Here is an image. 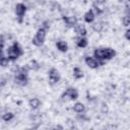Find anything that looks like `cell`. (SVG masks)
<instances>
[{"mask_svg": "<svg viewBox=\"0 0 130 130\" xmlns=\"http://www.w3.org/2000/svg\"><path fill=\"white\" fill-rule=\"evenodd\" d=\"M116 55V52L111 48L96 49L94 51V57L98 60H110Z\"/></svg>", "mask_w": 130, "mask_h": 130, "instance_id": "obj_1", "label": "cell"}, {"mask_svg": "<svg viewBox=\"0 0 130 130\" xmlns=\"http://www.w3.org/2000/svg\"><path fill=\"white\" fill-rule=\"evenodd\" d=\"M27 70H28V67H22L19 69V71L17 72V75L15 76L14 80H15V83L21 85V86H24L27 84Z\"/></svg>", "mask_w": 130, "mask_h": 130, "instance_id": "obj_2", "label": "cell"}, {"mask_svg": "<svg viewBox=\"0 0 130 130\" xmlns=\"http://www.w3.org/2000/svg\"><path fill=\"white\" fill-rule=\"evenodd\" d=\"M22 49L20 48V46L17 43H14L11 47L8 48L7 50V54H8V59L9 60H16L20 55H22Z\"/></svg>", "mask_w": 130, "mask_h": 130, "instance_id": "obj_3", "label": "cell"}, {"mask_svg": "<svg viewBox=\"0 0 130 130\" xmlns=\"http://www.w3.org/2000/svg\"><path fill=\"white\" fill-rule=\"evenodd\" d=\"M45 37H46V29L45 28H40L38 29L36 36L34 37L32 39V44L35 46H38V47H41L43 44H44V41H45Z\"/></svg>", "mask_w": 130, "mask_h": 130, "instance_id": "obj_4", "label": "cell"}, {"mask_svg": "<svg viewBox=\"0 0 130 130\" xmlns=\"http://www.w3.org/2000/svg\"><path fill=\"white\" fill-rule=\"evenodd\" d=\"M25 11H26V7H25L24 4H22V3L16 4V6H15V13H16V15H17V17H18L19 22L22 21V17H23V15H24Z\"/></svg>", "mask_w": 130, "mask_h": 130, "instance_id": "obj_5", "label": "cell"}, {"mask_svg": "<svg viewBox=\"0 0 130 130\" xmlns=\"http://www.w3.org/2000/svg\"><path fill=\"white\" fill-rule=\"evenodd\" d=\"M49 79H50V82H51L52 84L57 83V82L60 80V74H59V72H58L57 69L52 68V69L49 71Z\"/></svg>", "mask_w": 130, "mask_h": 130, "instance_id": "obj_6", "label": "cell"}, {"mask_svg": "<svg viewBox=\"0 0 130 130\" xmlns=\"http://www.w3.org/2000/svg\"><path fill=\"white\" fill-rule=\"evenodd\" d=\"M62 98H69L70 100H76L78 98V92L75 88H72V87H69L66 89V91L62 94Z\"/></svg>", "mask_w": 130, "mask_h": 130, "instance_id": "obj_7", "label": "cell"}, {"mask_svg": "<svg viewBox=\"0 0 130 130\" xmlns=\"http://www.w3.org/2000/svg\"><path fill=\"white\" fill-rule=\"evenodd\" d=\"M85 63L90 68H98L100 66V64H102L101 62H99V60H96L93 57H86L85 58Z\"/></svg>", "mask_w": 130, "mask_h": 130, "instance_id": "obj_8", "label": "cell"}, {"mask_svg": "<svg viewBox=\"0 0 130 130\" xmlns=\"http://www.w3.org/2000/svg\"><path fill=\"white\" fill-rule=\"evenodd\" d=\"M63 20L67 24V26H74L77 22V18L75 16H63Z\"/></svg>", "mask_w": 130, "mask_h": 130, "instance_id": "obj_9", "label": "cell"}, {"mask_svg": "<svg viewBox=\"0 0 130 130\" xmlns=\"http://www.w3.org/2000/svg\"><path fill=\"white\" fill-rule=\"evenodd\" d=\"M75 32L78 35V36H85L86 35V29H85V26L83 24H77L75 26Z\"/></svg>", "mask_w": 130, "mask_h": 130, "instance_id": "obj_10", "label": "cell"}, {"mask_svg": "<svg viewBox=\"0 0 130 130\" xmlns=\"http://www.w3.org/2000/svg\"><path fill=\"white\" fill-rule=\"evenodd\" d=\"M94 19V14H93V11L92 10H88L85 14H84V20L86 22H92Z\"/></svg>", "mask_w": 130, "mask_h": 130, "instance_id": "obj_11", "label": "cell"}, {"mask_svg": "<svg viewBox=\"0 0 130 130\" xmlns=\"http://www.w3.org/2000/svg\"><path fill=\"white\" fill-rule=\"evenodd\" d=\"M56 46H57V48H58L61 52H66V51H67V49H68L67 44H66L65 42H63V41H59V42H57Z\"/></svg>", "mask_w": 130, "mask_h": 130, "instance_id": "obj_12", "label": "cell"}, {"mask_svg": "<svg viewBox=\"0 0 130 130\" xmlns=\"http://www.w3.org/2000/svg\"><path fill=\"white\" fill-rule=\"evenodd\" d=\"M29 106L31 109H38L41 106V102L39 99H31L29 101Z\"/></svg>", "mask_w": 130, "mask_h": 130, "instance_id": "obj_13", "label": "cell"}, {"mask_svg": "<svg viewBox=\"0 0 130 130\" xmlns=\"http://www.w3.org/2000/svg\"><path fill=\"white\" fill-rule=\"evenodd\" d=\"M73 109H74V111H75L76 113H82L85 108H84V105H83V104H81V103H76V104L74 105Z\"/></svg>", "mask_w": 130, "mask_h": 130, "instance_id": "obj_14", "label": "cell"}, {"mask_svg": "<svg viewBox=\"0 0 130 130\" xmlns=\"http://www.w3.org/2000/svg\"><path fill=\"white\" fill-rule=\"evenodd\" d=\"M77 46L79 48H84L87 46V40L85 38H79L77 41Z\"/></svg>", "mask_w": 130, "mask_h": 130, "instance_id": "obj_15", "label": "cell"}, {"mask_svg": "<svg viewBox=\"0 0 130 130\" xmlns=\"http://www.w3.org/2000/svg\"><path fill=\"white\" fill-rule=\"evenodd\" d=\"M73 75H74V77L75 78H81L82 76H83V73H82V71L78 68V67H75L74 69H73Z\"/></svg>", "mask_w": 130, "mask_h": 130, "instance_id": "obj_16", "label": "cell"}, {"mask_svg": "<svg viewBox=\"0 0 130 130\" xmlns=\"http://www.w3.org/2000/svg\"><path fill=\"white\" fill-rule=\"evenodd\" d=\"M8 63H9V59L7 58V57H4L3 55L0 57V65L2 66V67H6L7 65H8Z\"/></svg>", "mask_w": 130, "mask_h": 130, "instance_id": "obj_17", "label": "cell"}, {"mask_svg": "<svg viewBox=\"0 0 130 130\" xmlns=\"http://www.w3.org/2000/svg\"><path fill=\"white\" fill-rule=\"evenodd\" d=\"M92 28L95 30V31H101L102 28H103V24L101 22H95L94 24H92Z\"/></svg>", "mask_w": 130, "mask_h": 130, "instance_id": "obj_18", "label": "cell"}, {"mask_svg": "<svg viewBox=\"0 0 130 130\" xmlns=\"http://www.w3.org/2000/svg\"><path fill=\"white\" fill-rule=\"evenodd\" d=\"M3 120L4 121H6V122H8V121H10L12 118H13V114L12 113H5L4 115H3Z\"/></svg>", "mask_w": 130, "mask_h": 130, "instance_id": "obj_19", "label": "cell"}, {"mask_svg": "<svg viewBox=\"0 0 130 130\" xmlns=\"http://www.w3.org/2000/svg\"><path fill=\"white\" fill-rule=\"evenodd\" d=\"M28 68H32L34 70H38L39 68H40V65L37 63V61H35V60H32L31 62H30V65L28 66Z\"/></svg>", "mask_w": 130, "mask_h": 130, "instance_id": "obj_20", "label": "cell"}, {"mask_svg": "<svg viewBox=\"0 0 130 130\" xmlns=\"http://www.w3.org/2000/svg\"><path fill=\"white\" fill-rule=\"evenodd\" d=\"M122 21H123V24H124L125 26H128V25H129V23H130V17H129V15L124 16V17H123V19H122Z\"/></svg>", "mask_w": 130, "mask_h": 130, "instance_id": "obj_21", "label": "cell"}, {"mask_svg": "<svg viewBox=\"0 0 130 130\" xmlns=\"http://www.w3.org/2000/svg\"><path fill=\"white\" fill-rule=\"evenodd\" d=\"M3 45H4V41H3L2 37H0V57L2 56V49H3Z\"/></svg>", "mask_w": 130, "mask_h": 130, "instance_id": "obj_22", "label": "cell"}, {"mask_svg": "<svg viewBox=\"0 0 130 130\" xmlns=\"http://www.w3.org/2000/svg\"><path fill=\"white\" fill-rule=\"evenodd\" d=\"M125 37H126V39H127V40H130V30H129V29H127V30H126Z\"/></svg>", "mask_w": 130, "mask_h": 130, "instance_id": "obj_23", "label": "cell"}]
</instances>
